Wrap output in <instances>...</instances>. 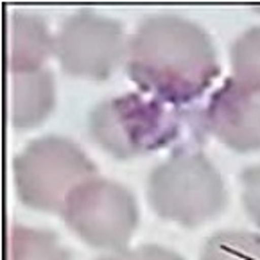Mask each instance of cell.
I'll return each mask as SVG.
<instances>
[{"label": "cell", "instance_id": "obj_9", "mask_svg": "<svg viewBox=\"0 0 260 260\" xmlns=\"http://www.w3.org/2000/svg\"><path fill=\"white\" fill-rule=\"evenodd\" d=\"M54 49L45 20L27 11L8 15V69L9 72L38 70Z\"/></svg>", "mask_w": 260, "mask_h": 260}, {"label": "cell", "instance_id": "obj_2", "mask_svg": "<svg viewBox=\"0 0 260 260\" xmlns=\"http://www.w3.org/2000/svg\"><path fill=\"white\" fill-rule=\"evenodd\" d=\"M185 111L146 92L110 97L92 108L88 129L103 149L131 158L169 146L181 133Z\"/></svg>", "mask_w": 260, "mask_h": 260}, {"label": "cell", "instance_id": "obj_12", "mask_svg": "<svg viewBox=\"0 0 260 260\" xmlns=\"http://www.w3.org/2000/svg\"><path fill=\"white\" fill-rule=\"evenodd\" d=\"M201 260H260V235L226 230L207 241Z\"/></svg>", "mask_w": 260, "mask_h": 260}, {"label": "cell", "instance_id": "obj_7", "mask_svg": "<svg viewBox=\"0 0 260 260\" xmlns=\"http://www.w3.org/2000/svg\"><path fill=\"white\" fill-rule=\"evenodd\" d=\"M201 124L235 151L260 147V95L237 81L226 79L210 97Z\"/></svg>", "mask_w": 260, "mask_h": 260}, {"label": "cell", "instance_id": "obj_11", "mask_svg": "<svg viewBox=\"0 0 260 260\" xmlns=\"http://www.w3.org/2000/svg\"><path fill=\"white\" fill-rule=\"evenodd\" d=\"M234 79L260 95V25L244 31L232 47Z\"/></svg>", "mask_w": 260, "mask_h": 260}, {"label": "cell", "instance_id": "obj_8", "mask_svg": "<svg viewBox=\"0 0 260 260\" xmlns=\"http://www.w3.org/2000/svg\"><path fill=\"white\" fill-rule=\"evenodd\" d=\"M52 104L54 79L49 70L9 72L8 111L13 126H35L45 119Z\"/></svg>", "mask_w": 260, "mask_h": 260}, {"label": "cell", "instance_id": "obj_14", "mask_svg": "<svg viewBox=\"0 0 260 260\" xmlns=\"http://www.w3.org/2000/svg\"><path fill=\"white\" fill-rule=\"evenodd\" d=\"M99 260H183V258L178 253L171 251V249L151 244V246H140V248H135V249L117 251L113 255L103 256Z\"/></svg>", "mask_w": 260, "mask_h": 260}, {"label": "cell", "instance_id": "obj_6", "mask_svg": "<svg viewBox=\"0 0 260 260\" xmlns=\"http://www.w3.org/2000/svg\"><path fill=\"white\" fill-rule=\"evenodd\" d=\"M124 50L122 25L88 8L67 16L54 38V52L63 70L92 79L110 76Z\"/></svg>", "mask_w": 260, "mask_h": 260}, {"label": "cell", "instance_id": "obj_5", "mask_svg": "<svg viewBox=\"0 0 260 260\" xmlns=\"http://www.w3.org/2000/svg\"><path fill=\"white\" fill-rule=\"evenodd\" d=\"M65 222L90 246L120 249L138 221L137 205L126 187L110 180L90 178L77 185L63 203Z\"/></svg>", "mask_w": 260, "mask_h": 260}, {"label": "cell", "instance_id": "obj_3", "mask_svg": "<svg viewBox=\"0 0 260 260\" xmlns=\"http://www.w3.org/2000/svg\"><path fill=\"white\" fill-rule=\"evenodd\" d=\"M147 196L158 215L185 226L212 219L224 207V185L208 158L181 149L151 171Z\"/></svg>", "mask_w": 260, "mask_h": 260}, {"label": "cell", "instance_id": "obj_1", "mask_svg": "<svg viewBox=\"0 0 260 260\" xmlns=\"http://www.w3.org/2000/svg\"><path fill=\"white\" fill-rule=\"evenodd\" d=\"M126 70L142 92L180 106L210 86L219 65L212 40L198 23L174 13H154L131 36Z\"/></svg>", "mask_w": 260, "mask_h": 260}, {"label": "cell", "instance_id": "obj_4", "mask_svg": "<svg viewBox=\"0 0 260 260\" xmlns=\"http://www.w3.org/2000/svg\"><path fill=\"white\" fill-rule=\"evenodd\" d=\"M18 196L27 207L61 212L67 196L95 176V167L69 138L40 137L13 160Z\"/></svg>", "mask_w": 260, "mask_h": 260}, {"label": "cell", "instance_id": "obj_10", "mask_svg": "<svg viewBox=\"0 0 260 260\" xmlns=\"http://www.w3.org/2000/svg\"><path fill=\"white\" fill-rule=\"evenodd\" d=\"M9 260H70L52 232L9 226Z\"/></svg>", "mask_w": 260, "mask_h": 260}, {"label": "cell", "instance_id": "obj_13", "mask_svg": "<svg viewBox=\"0 0 260 260\" xmlns=\"http://www.w3.org/2000/svg\"><path fill=\"white\" fill-rule=\"evenodd\" d=\"M242 201L251 219L260 226V164L242 172Z\"/></svg>", "mask_w": 260, "mask_h": 260}]
</instances>
